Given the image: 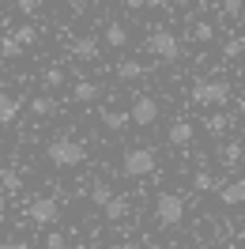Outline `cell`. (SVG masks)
<instances>
[{
    "instance_id": "obj_9",
    "label": "cell",
    "mask_w": 245,
    "mask_h": 249,
    "mask_svg": "<svg viewBox=\"0 0 245 249\" xmlns=\"http://www.w3.org/2000/svg\"><path fill=\"white\" fill-rule=\"evenodd\" d=\"M192 132H196V128L181 117V121L170 124V143H174V147H189V143H192Z\"/></svg>"
},
{
    "instance_id": "obj_15",
    "label": "cell",
    "mask_w": 245,
    "mask_h": 249,
    "mask_svg": "<svg viewBox=\"0 0 245 249\" xmlns=\"http://www.w3.org/2000/svg\"><path fill=\"white\" fill-rule=\"evenodd\" d=\"M128 121H132V113H117V109H106V113H102V124H106L109 132H121Z\"/></svg>"
},
{
    "instance_id": "obj_27",
    "label": "cell",
    "mask_w": 245,
    "mask_h": 249,
    "mask_svg": "<svg viewBox=\"0 0 245 249\" xmlns=\"http://www.w3.org/2000/svg\"><path fill=\"white\" fill-rule=\"evenodd\" d=\"M16 8L23 16H34V12H38V0H16Z\"/></svg>"
},
{
    "instance_id": "obj_37",
    "label": "cell",
    "mask_w": 245,
    "mask_h": 249,
    "mask_svg": "<svg viewBox=\"0 0 245 249\" xmlns=\"http://www.w3.org/2000/svg\"><path fill=\"white\" fill-rule=\"evenodd\" d=\"M106 249H121V246H106Z\"/></svg>"
},
{
    "instance_id": "obj_28",
    "label": "cell",
    "mask_w": 245,
    "mask_h": 249,
    "mask_svg": "<svg viewBox=\"0 0 245 249\" xmlns=\"http://www.w3.org/2000/svg\"><path fill=\"white\" fill-rule=\"evenodd\" d=\"M0 178H4V185L12 189V193H16V189H19V178H16V174H12V170H4V174H0Z\"/></svg>"
},
{
    "instance_id": "obj_31",
    "label": "cell",
    "mask_w": 245,
    "mask_h": 249,
    "mask_svg": "<svg viewBox=\"0 0 245 249\" xmlns=\"http://www.w3.org/2000/svg\"><path fill=\"white\" fill-rule=\"evenodd\" d=\"M0 249H27V242H0Z\"/></svg>"
},
{
    "instance_id": "obj_32",
    "label": "cell",
    "mask_w": 245,
    "mask_h": 249,
    "mask_svg": "<svg viewBox=\"0 0 245 249\" xmlns=\"http://www.w3.org/2000/svg\"><path fill=\"white\" fill-rule=\"evenodd\" d=\"M143 4H147V0H128V8H143Z\"/></svg>"
},
{
    "instance_id": "obj_25",
    "label": "cell",
    "mask_w": 245,
    "mask_h": 249,
    "mask_svg": "<svg viewBox=\"0 0 245 249\" xmlns=\"http://www.w3.org/2000/svg\"><path fill=\"white\" fill-rule=\"evenodd\" d=\"M242 49H245V42H242V38H230V42H227V49H223V53H227L230 61H234V57H238Z\"/></svg>"
},
{
    "instance_id": "obj_26",
    "label": "cell",
    "mask_w": 245,
    "mask_h": 249,
    "mask_svg": "<svg viewBox=\"0 0 245 249\" xmlns=\"http://www.w3.org/2000/svg\"><path fill=\"white\" fill-rule=\"evenodd\" d=\"M223 12H227L230 19H238L242 16V0H223Z\"/></svg>"
},
{
    "instance_id": "obj_34",
    "label": "cell",
    "mask_w": 245,
    "mask_h": 249,
    "mask_svg": "<svg viewBox=\"0 0 245 249\" xmlns=\"http://www.w3.org/2000/svg\"><path fill=\"white\" fill-rule=\"evenodd\" d=\"M147 249H162V246H158V242H147Z\"/></svg>"
},
{
    "instance_id": "obj_24",
    "label": "cell",
    "mask_w": 245,
    "mask_h": 249,
    "mask_svg": "<svg viewBox=\"0 0 245 249\" xmlns=\"http://www.w3.org/2000/svg\"><path fill=\"white\" fill-rule=\"evenodd\" d=\"M223 159H227V162H238V159H242V143H227V147H223Z\"/></svg>"
},
{
    "instance_id": "obj_29",
    "label": "cell",
    "mask_w": 245,
    "mask_h": 249,
    "mask_svg": "<svg viewBox=\"0 0 245 249\" xmlns=\"http://www.w3.org/2000/svg\"><path fill=\"white\" fill-rule=\"evenodd\" d=\"M46 249H64V238H61V234H49V238H46Z\"/></svg>"
},
{
    "instance_id": "obj_35",
    "label": "cell",
    "mask_w": 245,
    "mask_h": 249,
    "mask_svg": "<svg viewBox=\"0 0 245 249\" xmlns=\"http://www.w3.org/2000/svg\"><path fill=\"white\" fill-rule=\"evenodd\" d=\"M0 215H4V196H0Z\"/></svg>"
},
{
    "instance_id": "obj_11",
    "label": "cell",
    "mask_w": 245,
    "mask_h": 249,
    "mask_svg": "<svg viewBox=\"0 0 245 249\" xmlns=\"http://www.w3.org/2000/svg\"><path fill=\"white\" fill-rule=\"evenodd\" d=\"M16 113H19V98L0 91V124H12V121H16Z\"/></svg>"
},
{
    "instance_id": "obj_18",
    "label": "cell",
    "mask_w": 245,
    "mask_h": 249,
    "mask_svg": "<svg viewBox=\"0 0 245 249\" xmlns=\"http://www.w3.org/2000/svg\"><path fill=\"white\" fill-rule=\"evenodd\" d=\"M117 76H121V79H140V76H143V64H140V61H121V64H117Z\"/></svg>"
},
{
    "instance_id": "obj_17",
    "label": "cell",
    "mask_w": 245,
    "mask_h": 249,
    "mask_svg": "<svg viewBox=\"0 0 245 249\" xmlns=\"http://www.w3.org/2000/svg\"><path fill=\"white\" fill-rule=\"evenodd\" d=\"M124 212H128V200H124V196H113V200H109L106 208H102V215H106L109 223H117V219H124Z\"/></svg>"
},
{
    "instance_id": "obj_33",
    "label": "cell",
    "mask_w": 245,
    "mask_h": 249,
    "mask_svg": "<svg viewBox=\"0 0 245 249\" xmlns=\"http://www.w3.org/2000/svg\"><path fill=\"white\" fill-rule=\"evenodd\" d=\"M238 113H242V117H245V98H242V102H238Z\"/></svg>"
},
{
    "instance_id": "obj_1",
    "label": "cell",
    "mask_w": 245,
    "mask_h": 249,
    "mask_svg": "<svg viewBox=\"0 0 245 249\" xmlns=\"http://www.w3.org/2000/svg\"><path fill=\"white\" fill-rule=\"evenodd\" d=\"M46 155H49L53 166H79V162L87 159V147L76 143V140H68V136H57V140H49Z\"/></svg>"
},
{
    "instance_id": "obj_7",
    "label": "cell",
    "mask_w": 245,
    "mask_h": 249,
    "mask_svg": "<svg viewBox=\"0 0 245 249\" xmlns=\"http://www.w3.org/2000/svg\"><path fill=\"white\" fill-rule=\"evenodd\" d=\"M128 113H132V124H143V128H147V124L158 121V102H155V98H147V94H140Z\"/></svg>"
},
{
    "instance_id": "obj_38",
    "label": "cell",
    "mask_w": 245,
    "mask_h": 249,
    "mask_svg": "<svg viewBox=\"0 0 245 249\" xmlns=\"http://www.w3.org/2000/svg\"><path fill=\"white\" fill-rule=\"evenodd\" d=\"M155 4H162V0H155Z\"/></svg>"
},
{
    "instance_id": "obj_19",
    "label": "cell",
    "mask_w": 245,
    "mask_h": 249,
    "mask_svg": "<svg viewBox=\"0 0 245 249\" xmlns=\"http://www.w3.org/2000/svg\"><path fill=\"white\" fill-rule=\"evenodd\" d=\"M215 185H219V181H215L208 170H196V174H192V189H196V193H208V189H215Z\"/></svg>"
},
{
    "instance_id": "obj_20",
    "label": "cell",
    "mask_w": 245,
    "mask_h": 249,
    "mask_svg": "<svg viewBox=\"0 0 245 249\" xmlns=\"http://www.w3.org/2000/svg\"><path fill=\"white\" fill-rule=\"evenodd\" d=\"M0 53H4L8 61H16V57H23V46H19V38H4V42H0Z\"/></svg>"
},
{
    "instance_id": "obj_5",
    "label": "cell",
    "mask_w": 245,
    "mask_h": 249,
    "mask_svg": "<svg viewBox=\"0 0 245 249\" xmlns=\"http://www.w3.org/2000/svg\"><path fill=\"white\" fill-rule=\"evenodd\" d=\"M121 166L128 178H147V174H155V151L151 147H132Z\"/></svg>"
},
{
    "instance_id": "obj_14",
    "label": "cell",
    "mask_w": 245,
    "mask_h": 249,
    "mask_svg": "<svg viewBox=\"0 0 245 249\" xmlns=\"http://www.w3.org/2000/svg\"><path fill=\"white\" fill-rule=\"evenodd\" d=\"M106 46H113V49L128 46V31H124L121 23H109V27H106Z\"/></svg>"
},
{
    "instance_id": "obj_2",
    "label": "cell",
    "mask_w": 245,
    "mask_h": 249,
    "mask_svg": "<svg viewBox=\"0 0 245 249\" xmlns=\"http://www.w3.org/2000/svg\"><path fill=\"white\" fill-rule=\"evenodd\" d=\"M192 102L196 106H223V102H230V87L223 79H196L192 83Z\"/></svg>"
},
{
    "instance_id": "obj_10",
    "label": "cell",
    "mask_w": 245,
    "mask_h": 249,
    "mask_svg": "<svg viewBox=\"0 0 245 249\" xmlns=\"http://www.w3.org/2000/svg\"><path fill=\"white\" fill-rule=\"evenodd\" d=\"M72 57L76 61H98V42L94 38H76L72 42Z\"/></svg>"
},
{
    "instance_id": "obj_3",
    "label": "cell",
    "mask_w": 245,
    "mask_h": 249,
    "mask_svg": "<svg viewBox=\"0 0 245 249\" xmlns=\"http://www.w3.org/2000/svg\"><path fill=\"white\" fill-rule=\"evenodd\" d=\"M155 219H158L162 227H177L185 219V200L177 193H158V196H155Z\"/></svg>"
},
{
    "instance_id": "obj_12",
    "label": "cell",
    "mask_w": 245,
    "mask_h": 249,
    "mask_svg": "<svg viewBox=\"0 0 245 249\" xmlns=\"http://www.w3.org/2000/svg\"><path fill=\"white\" fill-rule=\"evenodd\" d=\"M72 98H76V102H94V98H98V83H91V79H76Z\"/></svg>"
},
{
    "instance_id": "obj_39",
    "label": "cell",
    "mask_w": 245,
    "mask_h": 249,
    "mask_svg": "<svg viewBox=\"0 0 245 249\" xmlns=\"http://www.w3.org/2000/svg\"><path fill=\"white\" fill-rule=\"evenodd\" d=\"M91 4H98V0H91Z\"/></svg>"
},
{
    "instance_id": "obj_21",
    "label": "cell",
    "mask_w": 245,
    "mask_h": 249,
    "mask_svg": "<svg viewBox=\"0 0 245 249\" xmlns=\"http://www.w3.org/2000/svg\"><path fill=\"white\" fill-rule=\"evenodd\" d=\"M211 34H215L211 23H196V27H192V38H196V42H211Z\"/></svg>"
},
{
    "instance_id": "obj_8",
    "label": "cell",
    "mask_w": 245,
    "mask_h": 249,
    "mask_svg": "<svg viewBox=\"0 0 245 249\" xmlns=\"http://www.w3.org/2000/svg\"><path fill=\"white\" fill-rule=\"evenodd\" d=\"M219 200L227 204V208H238V204H245V178H234V181H227V185L219 189Z\"/></svg>"
},
{
    "instance_id": "obj_30",
    "label": "cell",
    "mask_w": 245,
    "mask_h": 249,
    "mask_svg": "<svg viewBox=\"0 0 245 249\" xmlns=\"http://www.w3.org/2000/svg\"><path fill=\"white\" fill-rule=\"evenodd\" d=\"M46 83H49V87H57V83H61V68H49V72H46Z\"/></svg>"
},
{
    "instance_id": "obj_13",
    "label": "cell",
    "mask_w": 245,
    "mask_h": 249,
    "mask_svg": "<svg viewBox=\"0 0 245 249\" xmlns=\"http://www.w3.org/2000/svg\"><path fill=\"white\" fill-rule=\"evenodd\" d=\"M113 196H117V193L109 189V181H94V185H91V204H94V208H106Z\"/></svg>"
},
{
    "instance_id": "obj_6",
    "label": "cell",
    "mask_w": 245,
    "mask_h": 249,
    "mask_svg": "<svg viewBox=\"0 0 245 249\" xmlns=\"http://www.w3.org/2000/svg\"><path fill=\"white\" fill-rule=\"evenodd\" d=\"M27 215H31V223H38V227H49V223H57V215H61V208H57V200H49V196H42V200H31V208H27Z\"/></svg>"
},
{
    "instance_id": "obj_36",
    "label": "cell",
    "mask_w": 245,
    "mask_h": 249,
    "mask_svg": "<svg viewBox=\"0 0 245 249\" xmlns=\"http://www.w3.org/2000/svg\"><path fill=\"white\" fill-rule=\"evenodd\" d=\"M200 249H215V246H200Z\"/></svg>"
},
{
    "instance_id": "obj_4",
    "label": "cell",
    "mask_w": 245,
    "mask_h": 249,
    "mask_svg": "<svg viewBox=\"0 0 245 249\" xmlns=\"http://www.w3.org/2000/svg\"><path fill=\"white\" fill-rule=\"evenodd\" d=\"M147 53L158 57V61H177V57H181V42L170 31H155L151 38H147Z\"/></svg>"
},
{
    "instance_id": "obj_22",
    "label": "cell",
    "mask_w": 245,
    "mask_h": 249,
    "mask_svg": "<svg viewBox=\"0 0 245 249\" xmlns=\"http://www.w3.org/2000/svg\"><path fill=\"white\" fill-rule=\"evenodd\" d=\"M16 38H19V46H34V42H38V31H34V27H19Z\"/></svg>"
},
{
    "instance_id": "obj_16",
    "label": "cell",
    "mask_w": 245,
    "mask_h": 249,
    "mask_svg": "<svg viewBox=\"0 0 245 249\" xmlns=\"http://www.w3.org/2000/svg\"><path fill=\"white\" fill-rule=\"evenodd\" d=\"M31 113L34 117H49V113H57V102L49 94H38V98H31Z\"/></svg>"
},
{
    "instance_id": "obj_23",
    "label": "cell",
    "mask_w": 245,
    "mask_h": 249,
    "mask_svg": "<svg viewBox=\"0 0 245 249\" xmlns=\"http://www.w3.org/2000/svg\"><path fill=\"white\" fill-rule=\"evenodd\" d=\"M223 128H227V117H223V113H211V117H208V132H211V136H219Z\"/></svg>"
}]
</instances>
